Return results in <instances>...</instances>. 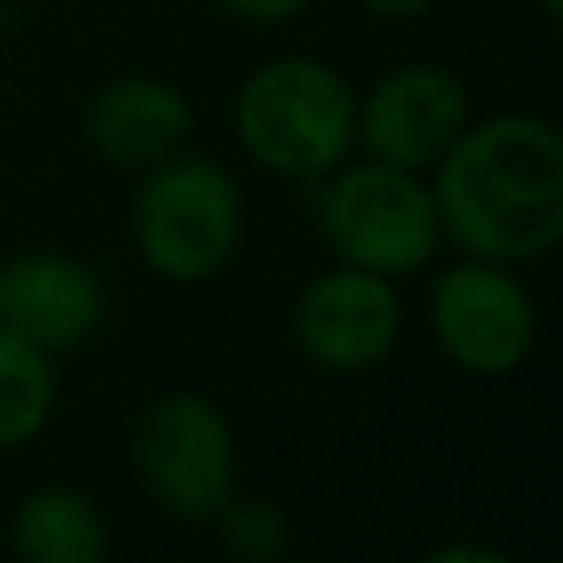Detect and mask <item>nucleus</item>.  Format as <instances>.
<instances>
[{
    "mask_svg": "<svg viewBox=\"0 0 563 563\" xmlns=\"http://www.w3.org/2000/svg\"><path fill=\"white\" fill-rule=\"evenodd\" d=\"M440 233L455 253L525 267L563 238V134L549 114L505 109L470 119L430 168Z\"/></svg>",
    "mask_w": 563,
    "mask_h": 563,
    "instance_id": "f257e3e1",
    "label": "nucleus"
},
{
    "mask_svg": "<svg viewBox=\"0 0 563 563\" xmlns=\"http://www.w3.org/2000/svg\"><path fill=\"white\" fill-rule=\"evenodd\" d=\"M247 164L287 184H321L356 154V85L317 55L263 59L233 95Z\"/></svg>",
    "mask_w": 563,
    "mask_h": 563,
    "instance_id": "f03ea898",
    "label": "nucleus"
},
{
    "mask_svg": "<svg viewBox=\"0 0 563 563\" xmlns=\"http://www.w3.org/2000/svg\"><path fill=\"white\" fill-rule=\"evenodd\" d=\"M243 188L218 158L174 154L139 174L129 208L144 267L178 287L213 282L243 247Z\"/></svg>",
    "mask_w": 563,
    "mask_h": 563,
    "instance_id": "7ed1b4c3",
    "label": "nucleus"
},
{
    "mask_svg": "<svg viewBox=\"0 0 563 563\" xmlns=\"http://www.w3.org/2000/svg\"><path fill=\"white\" fill-rule=\"evenodd\" d=\"M317 228L336 263L390 282L426 273L445 247L430 178L356 154L321 178Z\"/></svg>",
    "mask_w": 563,
    "mask_h": 563,
    "instance_id": "20e7f679",
    "label": "nucleus"
},
{
    "mask_svg": "<svg viewBox=\"0 0 563 563\" xmlns=\"http://www.w3.org/2000/svg\"><path fill=\"white\" fill-rule=\"evenodd\" d=\"M134 475L154 509L208 525L238 489V430L203 390H164L134 426Z\"/></svg>",
    "mask_w": 563,
    "mask_h": 563,
    "instance_id": "39448f33",
    "label": "nucleus"
},
{
    "mask_svg": "<svg viewBox=\"0 0 563 563\" xmlns=\"http://www.w3.org/2000/svg\"><path fill=\"white\" fill-rule=\"evenodd\" d=\"M426 327L455 371L475 380H505L534 356L539 301L509 263L460 253L430 282Z\"/></svg>",
    "mask_w": 563,
    "mask_h": 563,
    "instance_id": "423d86ee",
    "label": "nucleus"
},
{
    "mask_svg": "<svg viewBox=\"0 0 563 563\" xmlns=\"http://www.w3.org/2000/svg\"><path fill=\"white\" fill-rule=\"evenodd\" d=\"M400 331H406L400 282L351 263L311 273L291 301V341L327 376L376 371L396 351Z\"/></svg>",
    "mask_w": 563,
    "mask_h": 563,
    "instance_id": "0eeeda50",
    "label": "nucleus"
},
{
    "mask_svg": "<svg viewBox=\"0 0 563 563\" xmlns=\"http://www.w3.org/2000/svg\"><path fill=\"white\" fill-rule=\"evenodd\" d=\"M475 119L470 89L445 65H396L356 95V154L390 168L430 174Z\"/></svg>",
    "mask_w": 563,
    "mask_h": 563,
    "instance_id": "6e6552de",
    "label": "nucleus"
},
{
    "mask_svg": "<svg viewBox=\"0 0 563 563\" xmlns=\"http://www.w3.org/2000/svg\"><path fill=\"white\" fill-rule=\"evenodd\" d=\"M104 321V282L89 263L55 247L15 253L0 263V327L25 336L30 346L75 351Z\"/></svg>",
    "mask_w": 563,
    "mask_h": 563,
    "instance_id": "1a4fd4ad",
    "label": "nucleus"
},
{
    "mask_svg": "<svg viewBox=\"0 0 563 563\" xmlns=\"http://www.w3.org/2000/svg\"><path fill=\"white\" fill-rule=\"evenodd\" d=\"M79 129L99 164L119 174H144L188 148L194 104L164 75H114L89 95Z\"/></svg>",
    "mask_w": 563,
    "mask_h": 563,
    "instance_id": "9d476101",
    "label": "nucleus"
},
{
    "mask_svg": "<svg viewBox=\"0 0 563 563\" xmlns=\"http://www.w3.org/2000/svg\"><path fill=\"white\" fill-rule=\"evenodd\" d=\"M10 549L25 563H104L109 525L75 485H40L10 515Z\"/></svg>",
    "mask_w": 563,
    "mask_h": 563,
    "instance_id": "9b49d317",
    "label": "nucleus"
},
{
    "mask_svg": "<svg viewBox=\"0 0 563 563\" xmlns=\"http://www.w3.org/2000/svg\"><path fill=\"white\" fill-rule=\"evenodd\" d=\"M55 356L0 327V455L25 450L55 420Z\"/></svg>",
    "mask_w": 563,
    "mask_h": 563,
    "instance_id": "f8f14e48",
    "label": "nucleus"
},
{
    "mask_svg": "<svg viewBox=\"0 0 563 563\" xmlns=\"http://www.w3.org/2000/svg\"><path fill=\"white\" fill-rule=\"evenodd\" d=\"M208 525L218 529L223 549L238 563H277L291 549V519L287 509L273 505L263 495H228V505L218 509Z\"/></svg>",
    "mask_w": 563,
    "mask_h": 563,
    "instance_id": "ddd939ff",
    "label": "nucleus"
},
{
    "mask_svg": "<svg viewBox=\"0 0 563 563\" xmlns=\"http://www.w3.org/2000/svg\"><path fill=\"white\" fill-rule=\"evenodd\" d=\"M317 5V0H218V10H228L233 20H243V25H291V20H301L307 10Z\"/></svg>",
    "mask_w": 563,
    "mask_h": 563,
    "instance_id": "4468645a",
    "label": "nucleus"
},
{
    "mask_svg": "<svg viewBox=\"0 0 563 563\" xmlns=\"http://www.w3.org/2000/svg\"><path fill=\"white\" fill-rule=\"evenodd\" d=\"M361 5L376 20H416V15H426V10H435L440 0H361Z\"/></svg>",
    "mask_w": 563,
    "mask_h": 563,
    "instance_id": "2eb2a0df",
    "label": "nucleus"
},
{
    "mask_svg": "<svg viewBox=\"0 0 563 563\" xmlns=\"http://www.w3.org/2000/svg\"><path fill=\"white\" fill-rule=\"evenodd\" d=\"M430 559L435 563H505V554L489 544H440Z\"/></svg>",
    "mask_w": 563,
    "mask_h": 563,
    "instance_id": "dca6fc26",
    "label": "nucleus"
},
{
    "mask_svg": "<svg viewBox=\"0 0 563 563\" xmlns=\"http://www.w3.org/2000/svg\"><path fill=\"white\" fill-rule=\"evenodd\" d=\"M539 10H544V20H559L563 15V0H539Z\"/></svg>",
    "mask_w": 563,
    "mask_h": 563,
    "instance_id": "f3484780",
    "label": "nucleus"
}]
</instances>
